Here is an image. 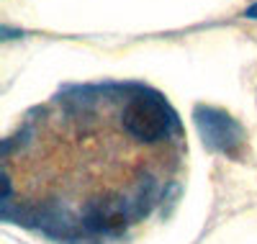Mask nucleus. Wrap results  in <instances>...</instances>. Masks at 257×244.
<instances>
[{"mask_svg":"<svg viewBox=\"0 0 257 244\" xmlns=\"http://www.w3.org/2000/svg\"><path fill=\"white\" fill-rule=\"evenodd\" d=\"M121 124L132 137L142 142H155L167 131L170 116H167V108L157 98L142 95V98H134L126 103L123 113H121Z\"/></svg>","mask_w":257,"mask_h":244,"instance_id":"f257e3e1","label":"nucleus"},{"mask_svg":"<svg viewBox=\"0 0 257 244\" xmlns=\"http://www.w3.org/2000/svg\"><path fill=\"white\" fill-rule=\"evenodd\" d=\"M247 18H257V3L247 8Z\"/></svg>","mask_w":257,"mask_h":244,"instance_id":"7ed1b4c3","label":"nucleus"},{"mask_svg":"<svg viewBox=\"0 0 257 244\" xmlns=\"http://www.w3.org/2000/svg\"><path fill=\"white\" fill-rule=\"evenodd\" d=\"M85 224L98 231H116L126 224V213L116 201H95L85 211Z\"/></svg>","mask_w":257,"mask_h":244,"instance_id":"f03ea898","label":"nucleus"}]
</instances>
